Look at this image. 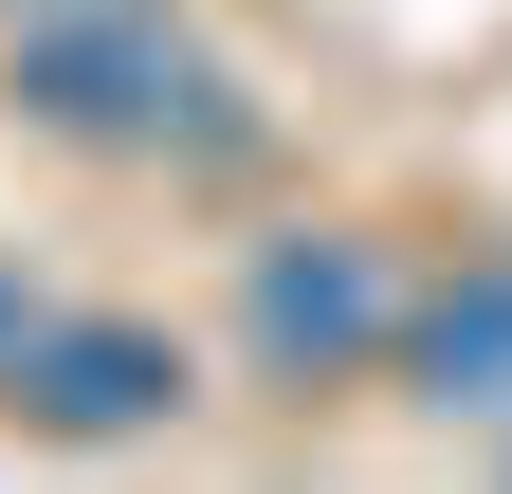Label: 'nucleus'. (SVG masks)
<instances>
[{
	"label": "nucleus",
	"instance_id": "obj_4",
	"mask_svg": "<svg viewBox=\"0 0 512 494\" xmlns=\"http://www.w3.org/2000/svg\"><path fill=\"white\" fill-rule=\"evenodd\" d=\"M403 366L439 421H512V275H458L439 312H403Z\"/></svg>",
	"mask_w": 512,
	"mask_h": 494
},
{
	"label": "nucleus",
	"instance_id": "obj_2",
	"mask_svg": "<svg viewBox=\"0 0 512 494\" xmlns=\"http://www.w3.org/2000/svg\"><path fill=\"white\" fill-rule=\"evenodd\" d=\"M238 330H256V366H275V385H348L366 348H403V275H384L366 238H256Z\"/></svg>",
	"mask_w": 512,
	"mask_h": 494
},
{
	"label": "nucleus",
	"instance_id": "obj_6",
	"mask_svg": "<svg viewBox=\"0 0 512 494\" xmlns=\"http://www.w3.org/2000/svg\"><path fill=\"white\" fill-rule=\"evenodd\" d=\"M0 19H110V0H0Z\"/></svg>",
	"mask_w": 512,
	"mask_h": 494
},
{
	"label": "nucleus",
	"instance_id": "obj_5",
	"mask_svg": "<svg viewBox=\"0 0 512 494\" xmlns=\"http://www.w3.org/2000/svg\"><path fill=\"white\" fill-rule=\"evenodd\" d=\"M19 330H37V293H19V275H0V366H19Z\"/></svg>",
	"mask_w": 512,
	"mask_h": 494
},
{
	"label": "nucleus",
	"instance_id": "obj_1",
	"mask_svg": "<svg viewBox=\"0 0 512 494\" xmlns=\"http://www.w3.org/2000/svg\"><path fill=\"white\" fill-rule=\"evenodd\" d=\"M19 110L74 147H238L220 55L165 37V0H110V19H19Z\"/></svg>",
	"mask_w": 512,
	"mask_h": 494
},
{
	"label": "nucleus",
	"instance_id": "obj_3",
	"mask_svg": "<svg viewBox=\"0 0 512 494\" xmlns=\"http://www.w3.org/2000/svg\"><path fill=\"white\" fill-rule=\"evenodd\" d=\"M0 403L37 440H147V421H183V348L128 330V312H37L19 366H0Z\"/></svg>",
	"mask_w": 512,
	"mask_h": 494
}]
</instances>
